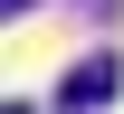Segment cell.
<instances>
[{
  "instance_id": "cell-3",
  "label": "cell",
  "mask_w": 124,
  "mask_h": 114,
  "mask_svg": "<svg viewBox=\"0 0 124 114\" xmlns=\"http://www.w3.org/2000/svg\"><path fill=\"white\" fill-rule=\"evenodd\" d=\"M86 10H115V0H86Z\"/></svg>"
},
{
  "instance_id": "cell-2",
  "label": "cell",
  "mask_w": 124,
  "mask_h": 114,
  "mask_svg": "<svg viewBox=\"0 0 124 114\" xmlns=\"http://www.w3.org/2000/svg\"><path fill=\"white\" fill-rule=\"evenodd\" d=\"M0 10H10V19H29V10H38V0H0Z\"/></svg>"
},
{
  "instance_id": "cell-1",
  "label": "cell",
  "mask_w": 124,
  "mask_h": 114,
  "mask_svg": "<svg viewBox=\"0 0 124 114\" xmlns=\"http://www.w3.org/2000/svg\"><path fill=\"white\" fill-rule=\"evenodd\" d=\"M115 76H124L115 48H105V57H77V67H67V86H57V105H67V114H95V105L115 95Z\"/></svg>"
}]
</instances>
